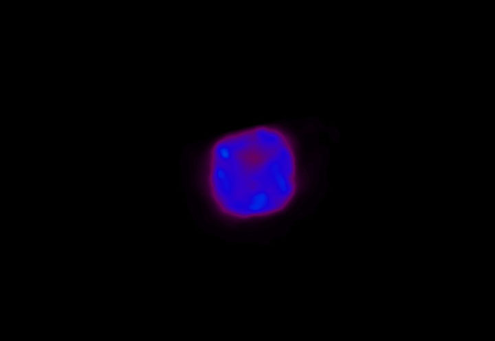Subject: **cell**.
<instances>
[{
    "label": "cell",
    "instance_id": "6da1fadb",
    "mask_svg": "<svg viewBox=\"0 0 495 341\" xmlns=\"http://www.w3.org/2000/svg\"><path fill=\"white\" fill-rule=\"evenodd\" d=\"M299 170L291 135L276 125L258 124L214 140L205 158L204 182L221 215L261 220L281 214L294 202Z\"/></svg>",
    "mask_w": 495,
    "mask_h": 341
}]
</instances>
